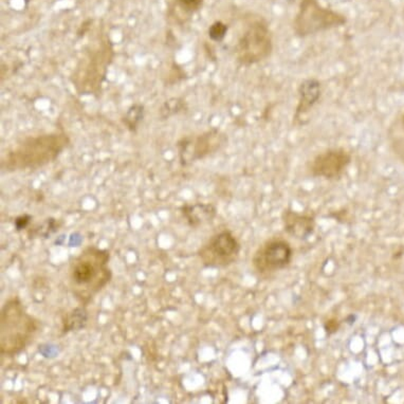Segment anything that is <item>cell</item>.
Listing matches in <instances>:
<instances>
[{
  "mask_svg": "<svg viewBox=\"0 0 404 404\" xmlns=\"http://www.w3.org/2000/svg\"><path fill=\"white\" fill-rule=\"evenodd\" d=\"M110 260L107 250L89 247L71 264L70 280L75 293L84 303H88L112 280V272L108 267Z\"/></svg>",
  "mask_w": 404,
  "mask_h": 404,
  "instance_id": "cell-1",
  "label": "cell"
},
{
  "mask_svg": "<svg viewBox=\"0 0 404 404\" xmlns=\"http://www.w3.org/2000/svg\"><path fill=\"white\" fill-rule=\"evenodd\" d=\"M38 323L31 317L17 297L6 303L0 315V352L13 357L22 352L32 341Z\"/></svg>",
  "mask_w": 404,
  "mask_h": 404,
  "instance_id": "cell-2",
  "label": "cell"
},
{
  "mask_svg": "<svg viewBox=\"0 0 404 404\" xmlns=\"http://www.w3.org/2000/svg\"><path fill=\"white\" fill-rule=\"evenodd\" d=\"M343 14L323 7L319 0H301L293 22V30L299 38L313 36L346 24Z\"/></svg>",
  "mask_w": 404,
  "mask_h": 404,
  "instance_id": "cell-3",
  "label": "cell"
},
{
  "mask_svg": "<svg viewBox=\"0 0 404 404\" xmlns=\"http://www.w3.org/2000/svg\"><path fill=\"white\" fill-rule=\"evenodd\" d=\"M274 50L271 31L262 20L248 27L237 46V59L243 65L250 66L268 59Z\"/></svg>",
  "mask_w": 404,
  "mask_h": 404,
  "instance_id": "cell-4",
  "label": "cell"
},
{
  "mask_svg": "<svg viewBox=\"0 0 404 404\" xmlns=\"http://www.w3.org/2000/svg\"><path fill=\"white\" fill-rule=\"evenodd\" d=\"M241 252V244L232 232L216 234L199 250L201 262L208 268H225L237 262Z\"/></svg>",
  "mask_w": 404,
  "mask_h": 404,
  "instance_id": "cell-5",
  "label": "cell"
},
{
  "mask_svg": "<svg viewBox=\"0 0 404 404\" xmlns=\"http://www.w3.org/2000/svg\"><path fill=\"white\" fill-rule=\"evenodd\" d=\"M293 251L290 244L284 239H270L262 244L254 254V268L260 274L280 271L290 264Z\"/></svg>",
  "mask_w": 404,
  "mask_h": 404,
  "instance_id": "cell-6",
  "label": "cell"
},
{
  "mask_svg": "<svg viewBox=\"0 0 404 404\" xmlns=\"http://www.w3.org/2000/svg\"><path fill=\"white\" fill-rule=\"evenodd\" d=\"M352 162V156L344 149H331L317 155L311 162L313 177L332 180L341 177Z\"/></svg>",
  "mask_w": 404,
  "mask_h": 404,
  "instance_id": "cell-7",
  "label": "cell"
},
{
  "mask_svg": "<svg viewBox=\"0 0 404 404\" xmlns=\"http://www.w3.org/2000/svg\"><path fill=\"white\" fill-rule=\"evenodd\" d=\"M225 138L223 135L217 130L209 131L202 136L199 137L195 141V144L186 139L179 143L180 158L182 164L195 161L197 159L206 157L213 151H216L225 142Z\"/></svg>",
  "mask_w": 404,
  "mask_h": 404,
  "instance_id": "cell-8",
  "label": "cell"
},
{
  "mask_svg": "<svg viewBox=\"0 0 404 404\" xmlns=\"http://www.w3.org/2000/svg\"><path fill=\"white\" fill-rule=\"evenodd\" d=\"M283 223L285 231L299 241H306L315 232V218L309 215H301L287 210L283 214Z\"/></svg>",
  "mask_w": 404,
  "mask_h": 404,
  "instance_id": "cell-9",
  "label": "cell"
},
{
  "mask_svg": "<svg viewBox=\"0 0 404 404\" xmlns=\"http://www.w3.org/2000/svg\"><path fill=\"white\" fill-rule=\"evenodd\" d=\"M321 96V85L315 80H308L299 87V102L295 112V121H301L313 107Z\"/></svg>",
  "mask_w": 404,
  "mask_h": 404,
  "instance_id": "cell-10",
  "label": "cell"
},
{
  "mask_svg": "<svg viewBox=\"0 0 404 404\" xmlns=\"http://www.w3.org/2000/svg\"><path fill=\"white\" fill-rule=\"evenodd\" d=\"M181 214L190 227H198L215 218L216 208L210 204H186L182 207Z\"/></svg>",
  "mask_w": 404,
  "mask_h": 404,
  "instance_id": "cell-11",
  "label": "cell"
},
{
  "mask_svg": "<svg viewBox=\"0 0 404 404\" xmlns=\"http://www.w3.org/2000/svg\"><path fill=\"white\" fill-rule=\"evenodd\" d=\"M88 322V313L85 307H77L67 313L63 320V334L79 331L83 329Z\"/></svg>",
  "mask_w": 404,
  "mask_h": 404,
  "instance_id": "cell-12",
  "label": "cell"
},
{
  "mask_svg": "<svg viewBox=\"0 0 404 404\" xmlns=\"http://www.w3.org/2000/svg\"><path fill=\"white\" fill-rule=\"evenodd\" d=\"M144 116V107L142 105H133L129 108L124 118V123L130 131H136Z\"/></svg>",
  "mask_w": 404,
  "mask_h": 404,
  "instance_id": "cell-13",
  "label": "cell"
},
{
  "mask_svg": "<svg viewBox=\"0 0 404 404\" xmlns=\"http://www.w3.org/2000/svg\"><path fill=\"white\" fill-rule=\"evenodd\" d=\"M59 230V223L57 220L53 218L47 219L40 227L38 229L33 230L30 232V237H44V239H48L50 237L51 233H54ZM31 237V239H32Z\"/></svg>",
  "mask_w": 404,
  "mask_h": 404,
  "instance_id": "cell-14",
  "label": "cell"
},
{
  "mask_svg": "<svg viewBox=\"0 0 404 404\" xmlns=\"http://www.w3.org/2000/svg\"><path fill=\"white\" fill-rule=\"evenodd\" d=\"M182 107H184V103H182L181 100L176 98H170L162 106L160 114H161L162 118L168 119L170 117L178 114L182 110Z\"/></svg>",
  "mask_w": 404,
  "mask_h": 404,
  "instance_id": "cell-15",
  "label": "cell"
},
{
  "mask_svg": "<svg viewBox=\"0 0 404 404\" xmlns=\"http://www.w3.org/2000/svg\"><path fill=\"white\" fill-rule=\"evenodd\" d=\"M227 32V24L221 22H216L209 29V36H210L211 40H215V42H220L225 38Z\"/></svg>",
  "mask_w": 404,
  "mask_h": 404,
  "instance_id": "cell-16",
  "label": "cell"
},
{
  "mask_svg": "<svg viewBox=\"0 0 404 404\" xmlns=\"http://www.w3.org/2000/svg\"><path fill=\"white\" fill-rule=\"evenodd\" d=\"M202 3H204V0H178L180 8L186 13L190 14L198 11L202 6Z\"/></svg>",
  "mask_w": 404,
  "mask_h": 404,
  "instance_id": "cell-17",
  "label": "cell"
},
{
  "mask_svg": "<svg viewBox=\"0 0 404 404\" xmlns=\"http://www.w3.org/2000/svg\"><path fill=\"white\" fill-rule=\"evenodd\" d=\"M31 220H32V216L30 215H22V216L17 217L15 219V229L16 231H22V230L26 229L29 225H30Z\"/></svg>",
  "mask_w": 404,
  "mask_h": 404,
  "instance_id": "cell-18",
  "label": "cell"
},
{
  "mask_svg": "<svg viewBox=\"0 0 404 404\" xmlns=\"http://www.w3.org/2000/svg\"><path fill=\"white\" fill-rule=\"evenodd\" d=\"M340 323L336 321V319L329 320V321L326 322L325 330L328 334H334V332L338 331L339 329Z\"/></svg>",
  "mask_w": 404,
  "mask_h": 404,
  "instance_id": "cell-19",
  "label": "cell"
},
{
  "mask_svg": "<svg viewBox=\"0 0 404 404\" xmlns=\"http://www.w3.org/2000/svg\"><path fill=\"white\" fill-rule=\"evenodd\" d=\"M403 124H404V118H403Z\"/></svg>",
  "mask_w": 404,
  "mask_h": 404,
  "instance_id": "cell-20",
  "label": "cell"
}]
</instances>
